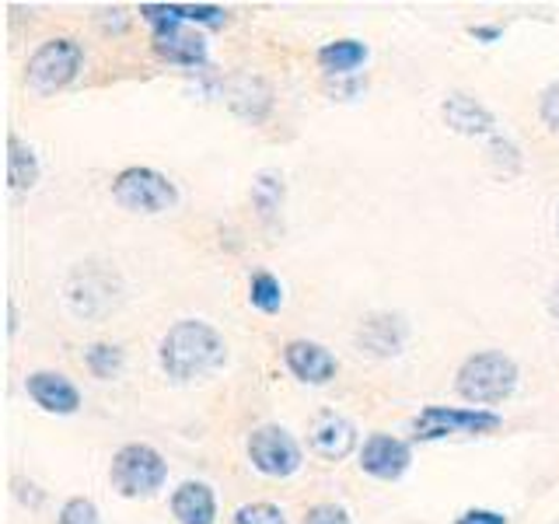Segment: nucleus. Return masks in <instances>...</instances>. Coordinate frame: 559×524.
Segmentation results:
<instances>
[{
	"instance_id": "f257e3e1",
	"label": "nucleus",
	"mask_w": 559,
	"mask_h": 524,
	"mask_svg": "<svg viewBox=\"0 0 559 524\" xmlns=\"http://www.w3.org/2000/svg\"><path fill=\"white\" fill-rule=\"evenodd\" d=\"M227 360V340L206 319H179L157 340V367L171 384H203L217 378Z\"/></svg>"
},
{
	"instance_id": "f03ea898",
	"label": "nucleus",
	"mask_w": 559,
	"mask_h": 524,
	"mask_svg": "<svg viewBox=\"0 0 559 524\" xmlns=\"http://www.w3.org/2000/svg\"><path fill=\"white\" fill-rule=\"evenodd\" d=\"M521 384V367L503 349H476L454 371V392L468 406L493 409L507 402Z\"/></svg>"
},
{
	"instance_id": "7ed1b4c3",
	"label": "nucleus",
	"mask_w": 559,
	"mask_h": 524,
	"mask_svg": "<svg viewBox=\"0 0 559 524\" xmlns=\"http://www.w3.org/2000/svg\"><path fill=\"white\" fill-rule=\"evenodd\" d=\"M109 486L122 500H151L168 486V458L147 441H127L112 451Z\"/></svg>"
},
{
	"instance_id": "20e7f679",
	"label": "nucleus",
	"mask_w": 559,
	"mask_h": 524,
	"mask_svg": "<svg viewBox=\"0 0 559 524\" xmlns=\"http://www.w3.org/2000/svg\"><path fill=\"white\" fill-rule=\"evenodd\" d=\"M84 63H87V52L81 39H74V35H49V39H43L28 52L25 84H28V92H35L39 98H49L57 92H67V87L81 78Z\"/></svg>"
},
{
	"instance_id": "39448f33",
	"label": "nucleus",
	"mask_w": 559,
	"mask_h": 524,
	"mask_svg": "<svg viewBox=\"0 0 559 524\" xmlns=\"http://www.w3.org/2000/svg\"><path fill=\"white\" fill-rule=\"evenodd\" d=\"M112 200L130 210V214H144V217H162L171 214L175 206L182 203V192L165 171H157L151 165H127L112 175Z\"/></svg>"
},
{
	"instance_id": "423d86ee",
	"label": "nucleus",
	"mask_w": 559,
	"mask_h": 524,
	"mask_svg": "<svg viewBox=\"0 0 559 524\" xmlns=\"http://www.w3.org/2000/svg\"><path fill=\"white\" fill-rule=\"evenodd\" d=\"M503 427V416L497 409H483V406H424L413 416V444H433V441H448V437H486L497 433Z\"/></svg>"
},
{
	"instance_id": "0eeeda50",
	"label": "nucleus",
	"mask_w": 559,
	"mask_h": 524,
	"mask_svg": "<svg viewBox=\"0 0 559 524\" xmlns=\"http://www.w3.org/2000/svg\"><path fill=\"white\" fill-rule=\"evenodd\" d=\"M67 308L84 322H98L122 305V276L102 262H78L67 276Z\"/></svg>"
},
{
	"instance_id": "6e6552de",
	"label": "nucleus",
	"mask_w": 559,
	"mask_h": 524,
	"mask_svg": "<svg viewBox=\"0 0 559 524\" xmlns=\"http://www.w3.org/2000/svg\"><path fill=\"white\" fill-rule=\"evenodd\" d=\"M245 454L252 468L266 479H290L305 465L301 441L284 424H259L245 437Z\"/></svg>"
},
{
	"instance_id": "1a4fd4ad",
	"label": "nucleus",
	"mask_w": 559,
	"mask_h": 524,
	"mask_svg": "<svg viewBox=\"0 0 559 524\" xmlns=\"http://www.w3.org/2000/svg\"><path fill=\"white\" fill-rule=\"evenodd\" d=\"M221 98L238 122L245 127H266L276 112V87L266 74H255V70H231L224 74Z\"/></svg>"
},
{
	"instance_id": "9d476101",
	"label": "nucleus",
	"mask_w": 559,
	"mask_h": 524,
	"mask_svg": "<svg viewBox=\"0 0 559 524\" xmlns=\"http://www.w3.org/2000/svg\"><path fill=\"white\" fill-rule=\"evenodd\" d=\"M413 325L402 311L378 308L367 311L354 329V349L367 360H395L406 354Z\"/></svg>"
},
{
	"instance_id": "9b49d317",
	"label": "nucleus",
	"mask_w": 559,
	"mask_h": 524,
	"mask_svg": "<svg viewBox=\"0 0 559 524\" xmlns=\"http://www.w3.org/2000/svg\"><path fill=\"white\" fill-rule=\"evenodd\" d=\"M357 465L364 476H371L378 483H399L413 468V441L395 437L389 430L367 433L357 451Z\"/></svg>"
},
{
	"instance_id": "f8f14e48",
	"label": "nucleus",
	"mask_w": 559,
	"mask_h": 524,
	"mask_svg": "<svg viewBox=\"0 0 559 524\" xmlns=\"http://www.w3.org/2000/svg\"><path fill=\"white\" fill-rule=\"evenodd\" d=\"M280 360H284L287 374L294 381L308 384V389H325V384H332V381H336V374H340L336 354H332L325 343L308 340V336L287 340L284 349H280Z\"/></svg>"
},
{
	"instance_id": "ddd939ff",
	"label": "nucleus",
	"mask_w": 559,
	"mask_h": 524,
	"mask_svg": "<svg viewBox=\"0 0 559 524\" xmlns=\"http://www.w3.org/2000/svg\"><path fill=\"white\" fill-rule=\"evenodd\" d=\"M360 430L349 416L336 413V409H322L319 416L311 419L308 427V451L314 458H322L329 465L346 462L349 454L360 451Z\"/></svg>"
},
{
	"instance_id": "4468645a",
	"label": "nucleus",
	"mask_w": 559,
	"mask_h": 524,
	"mask_svg": "<svg viewBox=\"0 0 559 524\" xmlns=\"http://www.w3.org/2000/svg\"><path fill=\"white\" fill-rule=\"evenodd\" d=\"M441 119L451 133L468 136V140H489L493 133H500L497 112L489 109L479 95L462 92V87H454V92L441 98Z\"/></svg>"
},
{
	"instance_id": "2eb2a0df",
	"label": "nucleus",
	"mask_w": 559,
	"mask_h": 524,
	"mask_svg": "<svg viewBox=\"0 0 559 524\" xmlns=\"http://www.w3.org/2000/svg\"><path fill=\"white\" fill-rule=\"evenodd\" d=\"M25 395L49 416H78L84 406V395L78 384L63 371H49V367L25 374Z\"/></svg>"
},
{
	"instance_id": "dca6fc26",
	"label": "nucleus",
	"mask_w": 559,
	"mask_h": 524,
	"mask_svg": "<svg viewBox=\"0 0 559 524\" xmlns=\"http://www.w3.org/2000/svg\"><path fill=\"white\" fill-rule=\"evenodd\" d=\"M249 200L255 210V221L266 235H276L284 227V206H287V175L280 168H259L252 175Z\"/></svg>"
},
{
	"instance_id": "f3484780",
	"label": "nucleus",
	"mask_w": 559,
	"mask_h": 524,
	"mask_svg": "<svg viewBox=\"0 0 559 524\" xmlns=\"http://www.w3.org/2000/svg\"><path fill=\"white\" fill-rule=\"evenodd\" d=\"M175 524H217V493L206 479H182L168 493Z\"/></svg>"
},
{
	"instance_id": "a211bd4d",
	"label": "nucleus",
	"mask_w": 559,
	"mask_h": 524,
	"mask_svg": "<svg viewBox=\"0 0 559 524\" xmlns=\"http://www.w3.org/2000/svg\"><path fill=\"white\" fill-rule=\"evenodd\" d=\"M151 52L162 63H168V67H182L186 74H197V70H206L210 67L206 35L189 32V28L162 35V39H151Z\"/></svg>"
},
{
	"instance_id": "6ab92c4d",
	"label": "nucleus",
	"mask_w": 559,
	"mask_h": 524,
	"mask_svg": "<svg viewBox=\"0 0 559 524\" xmlns=\"http://www.w3.org/2000/svg\"><path fill=\"white\" fill-rule=\"evenodd\" d=\"M371 60V46L357 35H343V39H329L314 49V63L322 67L325 78H357Z\"/></svg>"
},
{
	"instance_id": "aec40b11",
	"label": "nucleus",
	"mask_w": 559,
	"mask_h": 524,
	"mask_svg": "<svg viewBox=\"0 0 559 524\" xmlns=\"http://www.w3.org/2000/svg\"><path fill=\"white\" fill-rule=\"evenodd\" d=\"M43 179V162L28 140H22L14 130L8 133V186L11 192H32Z\"/></svg>"
},
{
	"instance_id": "412c9836",
	"label": "nucleus",
	"mask_w": 559,
	"mask_h": 524,
	"mask_svg": "<svg viewBox=\"0 0 559 524\" xmlns=\"http://www.w3.org/2000/svg\"><path fill=\"white\" fill-rule=\"evenodd\" d=\"M81 360H84V371L98 381H116L127 371V349L119 343H105V340L87 343L81 349Z\"/></svg>"
},
{
	"instance_id": "4be33fe9",
	"label": "nucleus",
	"mask_w": 559,
	"mask_h": 524,
	"mask_svg": "<svg viewBox=\"0 0 559 524\" xmlns=\"http://www.w3.org/2000/svg\"><path fill=\"white\" fill-rule=\"evenodd\" d=\"M140 22L151 28V39H162V35H171V32H182L186 28V14H182V4H165V0H144V4L136 8Z\"/></svg>"
},
{
	"instance_id": "5701e85b",
	"label": "nucleus",
	"mask_w": 559,
	"mask_h": 524,
	"mask_svg": "<svg viewBox=\"0 0 559 524\" xmlns=\"http://www.w3.org/2000/svg\"><path fill=\"white\" fill-rule=\"evenodd\" d=\"M287 301V290L280 284V276L270 273V270H255L249 276V305L259 311V314H276Z\"/></svg>"
},
{
	"instance_id": "b1692460",
	"label": "nucleus",
	"mask_w": 559,
	"mask_h": 524,
	"mask_svg": "<svg viewBox=\"0 0 559 524\" xmlns=\"http://www.w3.org/2000/svg\"><path fill=\"white\" fill-rule=\"evenodd\" d=\"M486 157H489V165L503 175V179H518V175L524 171V151H521V144L511 133L489 136L486 140Z\"/></svg>"
},
{
	"instance_id": "393cba45",
	"label": "nucleus",
	"mask_w": 559,
	"mask_h": 524,
	"mask_svg": "<svg viewBox=\"0 0 559 524\" xmlns=\"http://www.w3.org/2000/svg\"><path fill=\"white\" fill-rule=\"evenodd\" d=\"M231 524H290L284 507L273 500H249L231 514Z\"/></svg>"
},
{
	"instance_id": "a878e982",
	"label": "nucleus",
	"mask_w": 559,
	"mask_h": 524,
	"mask_svg": "<svg viewBox=\"0 0 559 524\" xmlns=\"http://www.w3.org/2000/svg\"><path fill=\"white\" fill-rule=\"evenodd\" d=\"M52 524H102V511L92 497H67Z\"/></svg>"
},
{
	"instance_id": "bb28decb",
	"label": "nucleus",
	"mask_w": 559,
	"mask_h": 524,
	"mask_svg": "<svg viewBox=\"0 0 559 524\" xmlns=\"http://www.w3.org/2000/svg\"><path fill=\"white\" fill-rule=\"evenodd\" d=\"M182 14H186V25H197V28H227L231 22V11L221 8V4H182Z\"/></svg>"
},
{
	"instance_id": "cd10ccee",
	"label": "nucleus",
	"mask_w": 559,
	"mask_h": 524,
	"mask_svg": "<svg viewBox=\"0 0 559 524\" xmlns=\"http://www.w3.org/2000/svg\"><path fill=\"white\" fill-rule=\"evenodd\" d=\"M301 524H354V514H349V507H343L336 500H319V503L305 507Z\"/></svg>"
},
{
	"instance_id": "c85d7f7f",
	"label": "nucleus",
	"mask_w": 559,
	"mask_h": 524,
	"mask_svg": "<svg viewBox=\"0 0 559 524\" xmlns=\"http://www.w3.org/2000/svg\"><path fill=\"white\" fill-rule=\"evenodd\" d=\"M95 25H98L102 35H109V39H122V35H130V28H133V14L127 8H119V4L98 8L95 11Z\"/></svg>"
},
{
	"instance_id": "c756f323",
	"label": "nucleus",
	"mask_w": 559,
	"mask_h": 524,
	"mask_svg": "<svg viewBox=\"0 0 559 524\" xmlns=\"http://www.w3.org/2000/svg\"><path fill=\"white\" fill-rule=\"evenodd\" d=\"M11 497L25 507V511H43L46 507V500H49V493L46 489L35 483V479H28V476H11Z\"/></svg>"
},
{
	"instance_id": "7c9ffc66",
	"label": "nucleus",
	"mask_w": 559,
	"mask_h": 524,
	"mask_svg": "<svg viewBox=\"0 0 559 524\" xmlns=\"http://www.w3.org/2000/svg\"><path fill=\"white\" fill-rule=\"evenodd\" d=\"M538 119H542V127H546L549 133L559 136V78L549 81L538 92Z\"/></svg>"
},
{
	"instance_id": "2f4dec72",
	"label": "nucleus",
	"mask_w": 559,
	"mask_h": 524,
	"mask_svg": "<svg viewBox=\"0 0 559 524\" xmlns=\"http://www.w3.org/2000/svg\"><path fill=\"white\" fill-rule=\"evenodd\" d=\"M451 524H511V517L503 511H493V507H465Z\"/></svg>"
},
{
	"instance_id": "473e14b6",
	"label": "nucleus",
	"mask_w": 559,
	"mask_h": 524,
	"mask_svg": "<svg viewBox=\"0 0 559 524\" xmlns=\"http://www.w3.org/2000/svg\"><path fill=\"white\" fill-rule=\"evenodd\" d=\"M468 39H476L479 46H497L503 39V25H493V22H479V25H468Z\"/></svg>"
},
{
	"instance_id": "72a5a7b5",
	"label": "nucleus",
	"mask_w": 559,
	"mask_h": 524,
	"mask_svg": "<svg viewBox=\"0 0 559 524\" xmlns=\"http://www.w3.org/2000/svg\"><path fill=\"white\" fill-rule=\"evenodd\" d=\"M332 84H329V92L332 95H340V98H357L364 87H367V78H329Z\"/></svg>"
},
{
	"instance_id": "f704fd0d",
	"label": "nucleus",
	"mask_w": 559,
	"mask_h": 524,
	"mask_svg": "<svg viewBox=\"0 0 559 524\" xmlns=\"http://www.w3.org/2000/svg\"><path fill=\"white\" fill-rule=\"evenodd\" d=\"M546 311H549V319L559 325V279H556L552 290H549V297H546Z\"/></svg>"
},
{
	"instance_id": "c9c22d12",
	"label": "nucleus",
	"mask_w": 559,
	"mask_h": 524,
	"mask_svg": "<svg viewBox=\"0 0 559 524\" xmlns=\"http://www.w3.org/2000/svg\"><path fill=\"white\" fill-rule=\"evenodd\" d=\"M17 325H22V319H17V305L8 297V336H17Z\"/></svg>"
},
{
	"instance_id": "e433bc0d",
	"label": "nucleus",
	"mask_w": 559,
	"mask_h": 524,
	"mask_svg": "<svg viewBox=\"0 0 559 524\" xmlns=\"http://www.w3.org/2000/svg\"><path fill=\"white\" fill-rule=\"evenodd\" d=\"M556 241H559V203H556Z\"/></svg>"
}]
</instances>
